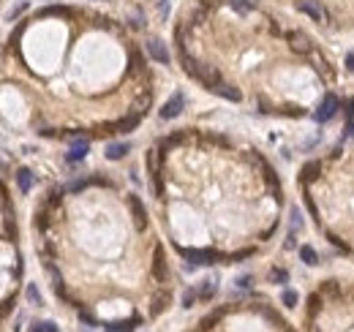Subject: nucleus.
<instances>
[{
  "instance_id": "f257e3e1",
  "label": "nucleus",
  "mask_w": 354,
  "mask_h": 332,
  "mask_svg": "<svg viewBox=\"0 0 354 332\" xmlns=\"http://www.w3.org/2000/svg\"><path fill=\"white\" fill-rule=\"evenodd\" d=\"M338 109H341V101L330 93V96H324V101L319 104V109H316V115H313V117H316L319 123H327V120H333V117H335Z\"/></svg>"
},
{
  "instance_id": "f03ea898",
  "label": "nucleus",
  "mask_w": 354,
  "mask_h": 332,
  "mask_svg": "<svg viewBox=\"0 0 354 332\" xmlns=\"http://www.w3.org/2000/svg\"><path fill=\"white\" fill-rule=\"evenodd\" d=\"M183 106H185V96H183V90H177V93H172V98L164 104L161 109V117L164 120H175V117L183 112Z\"/></svg>"
},
{
  "instance_id": "7ed1b4c3",
  "label": "nucleus",
  "mask_w": 354,
  "mask_h": 332,
  "mask_svg": "<svg viewBox=\"0 0 354 332\" xmlns=\"http://www.w3.org/2000/svg\"><path fill=\"white\" fill-rule=\"evenodd\" d=\"M297 9H300L303 14H308V17H311V19H316V22H324V19H327L324 6L316 3V0H297Z\"/></svg>"
},
{
  "instance_id": "20e7f679",
  "label": "nucleus",
  "mask_w": 354,
  "mask_h": 332,
  "mask_svg": "<svg viewBox=\"0 0 354 332\" xmlns=\"http://www.w3.org/2000/svg\"><path fill=\"white\" fill-rule=\"evenodd\" d=\"M180 256L191 264H210L212 262V254L210 251H196V248H180Z\"/></svg>"
},
{
  "instance_id": "39448f33",
  "label": "nucleus",
  "mask_w": 354,
  "mask_h": 332,
  "mask_svg": "<svg viewBox=\"0 0 354 332\" xmlns=\"http://www.w3.org/2000/svg\"><path fill=\"white\" fill-rule=\"evenodd\" d=\"M88 150H90V142L88 139H82V142H74L68 150V155H66V161L68 163H76V161H82L85 155H88Z\"/></svg>"
},
{
  "instance_id": "423d86ee",
  "label": "nucleus",
  "mask_w": 354,
  "mask_h": 332,
  "mask_svg": "<svg viewBox=\"0 0 354 332\" xmlns=\"http://www.w3.org/2000/svg\"><path fill=\"white\" fill-rule=\"evenodd\" d=\"M147 52H150V58L155 60V63H167L169 60V52H167V46H164L158 38H153L150 44H147Z\"/></svg>"
},
{
  "instance_id": "0eeeda50",
  "label": "nucleus",
  "mask_w": 354,
  "mask_h": 332,
  "mask_svg": "<svg viewBox=\"0 0 354 332\" xmlns=\"http://www.w3.org/2000/svg\"><path fill=\"white\" fill-rule=\"evenodd\" d=\"M128 204H131V210H133V218H137V226H139V229H145L147 218H145V210H142V202L137 199V196H131Z\"/></svg>"
},
{
  "instance_id": "6e6552de",
  "label": "nucleus",
  "mask_w": 354,
  "mask_h": 332,
  "mask_svg": "<svg viewBox=\"0 0 354 332\" xmlns=\"http://www.w3.org/2000/svg\"><path fill=\"white\" fill-rule=\"evenodd\" d=\"M17 185H19L22 193L30 191V185H33V175H30V169H19L17 172Z\"/></svg>"
},
{
  "instance_id": "1a4fd4ad",
  "label": "nucleus",
  "mask_w": 354,
  "mask_h": 332,
  "mask_svg": "<svg viewBox=\"0 0 354 332\" xmlns=\"http://www.w3.org/2000/svg\"><path fill=\"white\" fill-rule=\"evenodd\" d=\"M125 153H128V145H125V142H123V145H109L106 147V158H109V161H120Z\"/></svg>"
},
{
  "instance_id": "9d476101",
  "label": "nucleus",
  "mask_w": 354,
  "mask_h": 332,
  "mask_svg": "<svg viewBox=\"0 0 354 332\" xmlns=\"http://www.w3.org/2000/svg\"><path fill=\"white\" fill-rule=\"evenodd\" d=\"M229 6L234 11H240V14H248V11H254V0H229Z\"/></svg>"
},
{
  "instance_id": "9b49d317",
  "label": "nucleus",
  "mask_w": 354,
  "mask_h": 332,
  "mask_svg": "<svg viewBox=\"0 0 354 332\" xmlns=\"http://www.w3.org/2000/svg\"><path fill=\"white\" fill-rule=\"evenodd\" d=\"M218 291V286H215V281H202V286H199V297L202 299H210L212 294Z\"/></svg>"
},
{
  "instance_id": "f8f14e48",
  "label": "nucleus",
  "mask_w": 354,
  "mask_h": 332,
  "mask_svg": "<svg viewBox=\"0 0 354 332\" xmlns=\"http://www.w3.org/2000/svg\"><path fill=\"white\" fill-rule=\"evenodd\" d=\"M300 256H303L305 264H319V256H316V251H313L311 245H303V248H300Z\"/></svg>"
},
{
  "instance_id": "ddd939ff",
  "label": "nucleus",
  "mask_w": 354,
  "mask_h": 332,
  "mask_svg": "<svg viewBox=\"0 0 354 332\" xmlns=\"http://www.w3.org/2000/svg\"><path fill=\"white\" fill-rule=\"evenodd\" d=\"M133 324L137 321H115L106 324V332H133Z\"/></svg>"
},
{
  "instance_id": "4468645a",
  "label": "nucleus",
  "mask_w": 354,
  "mask_h": 332,
  "mask_svg": "<svg viewBox=\"0 0 354 332\" xmlns=\"http://www.w3.org/2000/svg\"><path fill=\"white\" fill-rule=\"evenodd\" d=\"M215 93H218V96H224V98H229V101H240V93L234 90V88H229L226 82H224V85H221V88H218Z\"/></svg>"
},
{
  "instance_id": "2eb2a0df",
  "label": "nucleus",
  "mask_w": 354,
  "mask_h": 332,
  "mask_svg": "<svg viewBox=\"0 0 354 332\" xmlns=\"http://www.w3.org/2000/svg\"><path fill=\"white\" fill-rule=\"evenodd\" d=\"M289 41H292V46H294V49H300V52H308V49H311V46H308V41H305L303 36H297V33H292V36H289Z\"/></svg>"
},
{
  "instance_id": "dca6fc26",
  "label": "nucleus",
  "mask_w": 354,
  "mask_h": 332,
  "mask_svg": "<svg viewBox=\"0 0 354 332\" xmlns=\"http://www.w3.org/2000/svg\"><path fill=\"white\" fill-rule=\"evenodd\" d=\"M196 297H199V289H188L185 294H183V305H185V308H191V305L196 302Z\"/></svg>"
},
{
  "instance_id": "f3484780",
  "label": "nucleus",
  "mask_w": 354,
  "mask_h": 332,
  "mask_svg": "<svg viewBox=\"0 0 354 332\" xmlns=\"http://www.w3.org/2000/svg\"><path fill=\"white\" fill-rule=\"evenodd\" d=\"M30 332H58V327H55L52 321H44V324H33Z\"/></svg>"
},
{
  "instance_id": "a211bd4d",
  "label": "nucleus",
  "mask_w": 354,
  "mask_h": 332,
  "mask_svg": "<svg viewBox=\"0 0 354 332\" xmlns=\"http://www.w3.org/2000/svg\"><path fill=\"white\" fill-rule=\"evenodd\" d=\"M270 278H273L275 283H286L289 275H286V270H273V272H270Z\"/></svg>"
},
{
  "instance_id": "6ab92c4d",
  "label": "nucleus",
  "mask_w": 354,
  "mask_h": 332,
  "mask_svg": "<svg viewBox=\"0 0 354 332\" xmlns=\"http://www.w3.org/2000/svg\"><path fill=\"white\" fill-rule=\"evenodd\" d=\"M155 278H164V259H161V254L158 256H155Z\"/></svg>"
},
{
  "instance_id": "aec40b11",
  "label": "nucleus",
  "mask_w": 354,
  "mask_h": 332,
  "mask_svg": "<svg viewBox=\"0 0 354 332\" xmlns=\"http://www.w3.org/2000/svg\"><path fill=\"white\" fill-rule=\"evenodd\" d=\"M283 302H286L289 308H294V302H297V294H294V291H283Z\"/></svg>"
},
{
  "instance_id": "412c9836",
  "label": "nucleus",
  "mask_w": 354,
  "mask_h": 332,
  "mask_svg": "<svg viewBox=\"0 0 354 332\" xmlns=\"http://www.w3.org/2000/svg\"><path fill=\"white\" fill-rule=\"evenodd\" d=\"M28 299L30 302H41V294L36 291V286H28Z\"/></svg>"
},
{
  "instance_id": "4be33fe9",
  "label": "nucleus",
  "mask_w": 354,
  "mask_h": 332,
  "mask_svg": "<svg viewBox=\"0 0 354 332\" xmlns=\"http://www.w3.org/2000/svg\"><path fill=\"white\" fill-rule=\"evenodd\" d=\"M79 319H82L85 324H90V327H96V319H93V316H90L88 311H82V313H79Z\"/></svg>"
},
{
  "instance_id": "5701e85b",
  "label": "nucleus",
  "mask_w": 354,
  "mask_h": 332,
  "mask_svg": "<svg viewBox=\"0 0 354 332\" xmlns=\"http://www.w3.org/2000/svg\"><path fill=\"white\" fill-rule=\"evenodd\" d=\"M319 169V166L316 163H311V166H305V180H311V177H316V175H313V172H316Z\"/></svg>"
}]
</instances>
